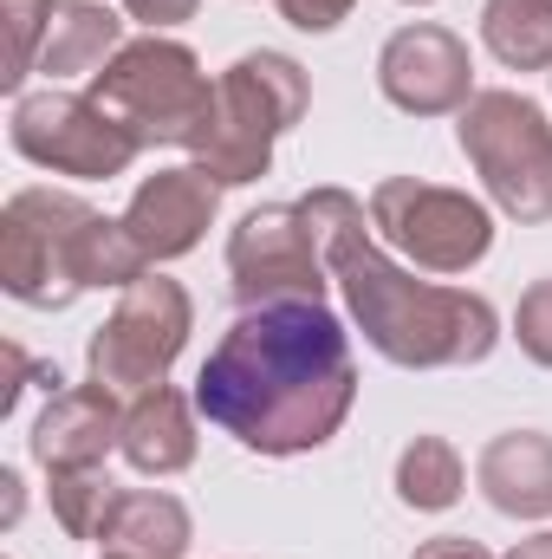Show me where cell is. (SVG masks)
I'll return each mask as SVG.
<instances>
[{"mask_svg": "<svg viewBox=\"0 0 552 559\" xmlns=\"http://www.w3.org/2000/svg\"><path fill=\"white\" fill-rule=\"evenodd\" d=\"M358 404L351 332L332 306H254L195 371V411L254 455H312Z\"/></svg>", "mask_w": 552, "mask_h": 559, "instance_id": "1", "label": "cell"}, {"mask_svg": "<svg viewBox=\"0 0 552 559\" xmlns=\"http://www.w3.org/2000/svg\"><path fill=\"white\" fill-rule=\"evenodd\" d=\"M299 215L325 254V267L345 293L351 325L364 332V345L397 365V371H461V365H488L501 345V312L488 293L468 286H442V280H416L397 267L377 241H371V202H358L351 189L325 182L312 195H299Z\"/></svg>", "mask_w": 552, "mask_h": 559, "instance_id": "2", "label": "cell"}, {"mask_svg": "<svg viewBox=\"0 0 552 559\" xmlns=\"http://www.w3.org/2000/svg\"><path fill=\"white\" fill-rule=\"evenodd\" d=\"M305 105H312V79L299 59H286L274 46L241 52L215 79V111L202 138L189 143V163L208 169L221 189H248L274 169V143L305 118Z\"/></svg>", "mask_w": 552, "mask_h": 559, "instance_id": "3", "label": "cell"}, {"mask_svg": "<svg viewBox=\"0 0 552 559\" xmlns=\"http://www.w3.org/2000/svg\"><path fill=\"white\" fill-rule=\"evenodd\" d=\"M85 92H92L143 150H156V143L189 150V143L202 138L208 111H215V79H208L202 59H195L182 39H169V33L124 39V52H118Z\"/></svg>", "mask_w": 552, "mask_h": 559, "instance_id": "4", "label": "cell"}, {"mask_svg": "<svg viewBox=\"0 0 552 559\" xmlns=\"http://www.w3.org/2000/svg\"><path fill=\"white\" fill-rule=\"evenodd\" d=\"M455 143L507 222H520V228L552 222V124L527 92H514V85L475 92L455 124Z\"/></svg>", "mask_w": 552, "mask_h": 559, "instance_id": "5", "label": "cell"}, {"mask_svg": "<svg viewBox=\"0 0 552 559\" xmlns=\"http://www.w3.org/2000/svg\"><path fill=\"white\" fill-rule=\"evenodd\" d=\"M98 209L72 189H20L0 209V286L33 312H65L85 293V228Z\"/></svg>", "mask_w": 552, "mask_h": 559, "instance_id": "6", "label": "cell"}, {"mask_svg": "<svg viewBox=\"0 0 552 559\" xmlns=\"http://www.w3.org/2000/svg\"><path fill=\"white\" fill-rule=\"evenodd\" d=\"M189 332H195V299H189V286L149 267L137 286L118 293V312L92 332V352H85L92 384H105V391H118V397H137V391L169 384V365L182 358Z\"/></svg>", "mask_w": 552, "mask_h": 559, "instance_id": "7", "label": "cell"}, {"mask_svg": "<svg viewBox=\"0 0 552 559\" xmlns=\"http://www.w3.org/2000/svg\"><path fill=\"white\" fill-rule=\"evenodd\" d=\"M371 228L410 254L422 274H468L494 254V215L468 189H442L422 176H384L371 189Z\"/></svg>", "mask_w": 552, "mask_h": 559, "instance_id": "8", "label": "cell"}, {"mask_svg": "<svg viewBox=\"0 0 552 559\" xmlns=\"http://www.w3.org/2000/svg\"><path fill=\"white\" fill-rule=\"evenodd\" d=\"M7 143L52 176H79V182H111L143 156V143L92 98V92H20L13 118H7Z\"/></svg>", "mask_w": 552, "mask_h": 559, "instance_id": "9", "label": "cell"}, {"mask_svg": "<svg viewBox=\"0 0 552 559\" xmlns=\"http://www.w3.org/2000/svg\"><path fill=\"white\" fill-rule=\"evenodd\" d=\"M332 267L299 215V202H267V209H248L235 228H228V286L241 299V312L254 306H325V286Z\"/></svg>", "mask_w": 552, "mask_h": 559, "instance_id": "10", "label": "cell"}, {"mask_svg": "<svg viewBox=\"0 0 552 559\" xmlns=\"http://www.w3.org/2000/svg\"><path fill=\"white\" fill-rule=\"evenodd\" d=\"M377 92L404 111V118H461L475 98V59L468 39L435 26V20H410L384 39L377 52Z\"/></svg>", "mask_w": 552, "mask_h": 559, "instance_id": "11", "label": "cell"}, {"mask_svg": "<svg viewBox=\"0 0 552 559\" xmlns=\"http://www.w3.org/2000/svg\"><path fill=\"white\" fill-rule=\"evenodd\" d=\"M215 215H221V182L195 163H169V169L137 182V195L124 209V228H131V241L143 248L149 267H169V261L202 248Z\"/></svg>", "mask_w": 552, "mask_h": 559, "instance_id": "12", "label": "cell"}, {"mask_svg": "<svg viewBox=\"0 0 552 559\" xmlns=\"http://www.w3.org/2000/svg\"><path fill=\"white\" fill-rule=\"evenodd\" d=\"M124 442V411H118V391L105 384H65L59 397H46V411L33 417V462L52 475V468H105V455Z\"/></svg>", "mask_w": 552, "mask_h": 559, "instance_id": "13", "label": "cell"}, {"mask_svg": "<svg viewBox=\"0 0 552 559\" xmlns=\"http://www.w3.org/2000/svg\"><path fill=\"white\" fill-rule=\"evenodd\" d=\"M475 488L507 521H552V436L507 429L475 455Z\"/></svg>", "mask_w": 552, "mask_h": 559, "instance_id": "14", "label": "cell"}, {"mask_svg": "<svg viewBox=\"0 0 552 559\" xmlns=\"http://www.w3.org/2000/svg\"><path fill=\"white\" fill-rule=\"evenodd\" d=\"M124 462L137 475H182L195 468V397H182L176 384H156V391H137L131 411H124Z\"/></svg>", "mask_w": 552, "mask_h": 559, "instance_id": "15", "label": "cell"}, {"mask_svg": "<svg viewBox=\"0 0 552 559\" xmlns=\"http://www.w3.org/2000/svg\"><path fill=\"white\" fill-rule=\"evenodd\" d=\"M118 52H124V20L105 0H52V26H46V52H39V72L52 85L98 79Z\"/></svg>", "mask_w": 552, "mask_h": 559, "instance_id": "16", "label": "cell"}, {"mask_svg": "<svg viewBox=\"0 0 552 559\" xmlns=\"http://www.w3.org/2000/svg\"><path fill=\"white\" fill-rule=\"evenodd\" d=\"M189 540H195V521L169 488H124L98 547L124 559H182Z\"/></svg>", "mask_w": 552, "mask_h": 559, "instance_id": "17", "label": "cell"}, {"mask_svg": "<svg viewBox=\"0 0 552 559\" xmlns=\"http://www.w3.org/2000/svg\"><path fill=\"white\" fill-rule=\"evenodd\" d=\"M481 46L507 72H552V0H488Z\"/></svg>", "mask_w": 552, "mask_h": 559, "instance_id": "18", "label": "cell"}, {"mask_svg": "<svg viewBox=\"0 0 552 559\" xmlns=\"http://www.w3.org/2000/svg\"><path fill=\"white\" fill-rule=\"evenodd\" d=\"M468 488V468H461V449L448 436H416L397 455V501L416 514H448Z\"/></svg>", "mask_w": 552, "mask_h": 559, "instance_id": "19", "label": "cell"}, {"mask_svg": "<svg viewBox=\"0 0 552 559\" xmlns=\"http://www.w3.org/2000/svg\"><path fill=\"white\" fill-rule=\"evenodd\" d=\"M118 481L105 468H52V521L72 540H105L111 508H118Z\"/></svg>", "mask_w": 552, "mask_h": 559, "instance_id": "20", "label": "cell"}, {"mask_svg": "<svg viewBox=\"0 0 552 559\" xmlns=\"http://www.w3.org/2000/svg\"><path fill=\"white\" fill-rule=\"evenodd\" d=\"M0 20H7V72H0V85L20 98V85L39 72L46 26H52V0H0Z\"/></svg>", "mask_w": 552, "mask_h": 559, "instance_id": "21", "label": "cell"}, {"mask_svg": "<svg viewBox=\"0 0 552 559\" xmlns=\"http://www.w3.org/2000/svg\"><path fill=\"white\" fill-rule=\"evenodd\" d=\"M514 338H520V352L552 371V274L533 280L527 293H520V306H514Z\"/></svg>", "mask_w": 552, "mask_h": 559, "instance_id": "22", "label": "cell"}, {"mask_svg": "<svg viewBox=\"0 0 552 559\" xmlns=\"http://www.w3.org/2000/svg\"><path fill=\"white\" fill-rule=\"evenodd\" d=\"M274 7H279V20L299 26V33H338L358 0H274Z\"/></svg>", "mask_w": 552, "mask_h": 559, "instance_id": "23", "label": "cell"}, {"mask_svg": "<svg viewBox=\"0 0 552 559\" xmlns=\"http://www.w3.org/2000/svg\"><path fill=\"white\" fill-rule=\"evenodd\" d=\"M195 7L202 0H124V13L149 26V33H169V26H182V20H195Z\"/></svg>", "mask_w": 552, "mask_h": 559, "instance_id": "24", "label": "cell"}, {"mask_svg": "<svg viewBox=\"0 0 552 559\" xmlns=\"http://www.w3.org/2000/svg\"><path fill=\"white\" fill-rule=\"evenodd\" d=\"M410 559H494L481 540H468V534H435V540H422Z\"/></svg>", "mask_w": 552, "mask_h": 559, "instance_id": "25", "label": "cell"}, {"mask_svg": "<svg viewBox=\"0 0 552 559\" xmlns=\"http://www.w3.org/2000/svg\"><path fill=\"white\" fill-rule=\"evenodd\" d=\"M501 559H552V527H547V534H527V540H514Z\"/></svg>", "mask_w": 552, "mask_h": 559, "instance_id": "26", "label": "cell"}, {"mask_svg": "<svg viewBox=\"0 0 552 559\" xmlns=\"http://www.w3.org/2000/svg\"><path fill=\"white\" fill-rule=\"evenodd\" d=\"M0 488H7V527H13V521H20V475L0 468Z\"/></svg>", "mask_w": 552, "mask_h": 559, "instance_id": "27", "label": "cell"}, {"mask_svg": "<svg viewBox=\"0 0 552 559\" xmlns=\"http://www.w3.org/2000/svg\"><path fill=\"white\" fill-rule=\"evenodd\" d=\"M404 7H435V0H404Z\"/></svg>", "mask_w": 552, "mask_h": 559, "instance_id": "28", "label": "cell"}, {"mask_svg": "<svg viewBox=\"0 0 552 559\" xmlns=\"http://www.w3.org/2000/svg\"><path fill=\"white\" fill-rule=\"evenodd\" d=\"M105 559H124V554H105Z\"/></svg>", "mask_w": 552, "mask_h": 559, "instance_id": "29", "label": "cell"}]
</instances>
